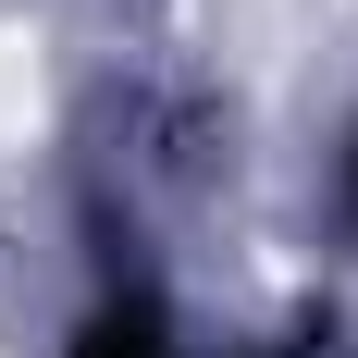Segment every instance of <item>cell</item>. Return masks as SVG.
<instances>
[{
  "label": "cell",
  "instance_id": "cell-1",
  "mask_svg": "<svg viewBox=\"0 0 358 358\" xmlns=\"http://www.w3.org/2000/svg\"><path fill=\"white\" fill-rule=\"evenodd\" d=\"M334 222H346V235H358V124H346V136H334Z\"/></svg>",
  "mask_w": 358,
  "mask_h": 358
}]
</instances>
